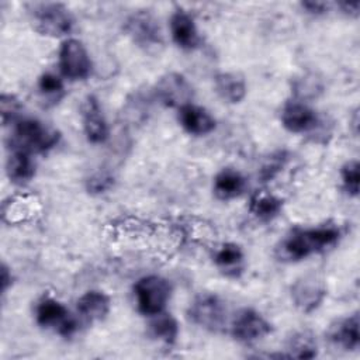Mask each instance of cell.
<instances>
[{
	"label": "cell",
	"instance_id": "cell-22",
	"mask_svg": "<svg viewBox=\"0 0 360 360\" xmlns=\"http://www.w3.org/2000/svg\"><path fill=\"white\" fill-rule=\"evenodd\" d=\"M249 210L257 219L270 221L281 212L283 200L271 193L257 191L250 198Z\"/></svg>",
	"mask_w": 360,
	"mask_h": 360
},
{
	"label": "cell",
	"instance_id": "cell-7",
	"mask_svg": "<svg viewBox=\"0 0 360 360\" xmlns=\"http://www.w3.org/2000/svg\"><path fill=\"white\" fill-rule=\"evenodd\" d=\"M131 39L145 51H156L163 45V34L159 21L149 11L141 10L131 14L124 25Z\"/></svg>",
	"mask_w": 360,
	"mask_h": 360
},
{
	"label": "cell",
	"instance_id": "cell-20",
	"mask_svg": "<svg viewBox=\"0 0 360 360\" xmlns=\"http://www.w3.org/2000/svg\"><path fill=\"white\" fill-rule=\"evenodd\" d=\"M77 312L87 322L101 321L110 312V298L100 290L86 291L77 300Z\"/></svg>",
	"mask_w": 360,
	"mask_h": 360
},
{
	"label": "cell",
	"instance_id": "cell-21",
	"mask_svg": "<svg viewBox=\"0 0 360 360\" xmlns=\"http://www.w3.org/2000/svg\"><path fill=\"white\" fill-rule=\"evenodd\" d=\"M285 350L288 359H314L318 354L316 339L309 330H298L288 338Z\"/></svg>",
	"mask_w": 360,
	"mask_h": 360
},
{
	"label": "cell",
	"instance_id": "cell-3",
	"mask_svg": "<svg viewBox=\"0 0 360 360\" xmlns=\"http://www.w3.org/2000/svg\"><path fill=\"white\" fill-rule=\"evenodd\" d=\"M60 134L37 118H20L14 124L11 148H20L30 153L46 152L58 145Z\"/></svg>",
	"mask_w": 360,
	"mask_h": 360
},
{
	"label": "cell",
	"instance_id": "cell-30",
	"mask_svg": "<svg viewBox=\"0 0 360 360\" xmlns=\"http://www.w3.org/2000/svg\"><path fill=\"white\" fill-rule=\"evenodd\" d=\"M112 186H114V176L107 170H98L93 173L86 181V187L91 194L105 193Z\"/></svg>",
	"mask_w": 360,
	"mask_h": 360
},
{
	"label": "cell",
	"instance_id": "cell-5",
	"mask_svg": "<svg viewBox=\"0 0 360 360\" xmlns=\"http://www.w3.org/2000/svg\"><path fill=\"white\" fill-rule=\"evenodd\" d=\"M187 315L197 326L211 332H218L225 325L226 308L218 295L202 292L193 300Z\"/></svg>",
	"mask_w": 360,
	"mask_h": 360
},
{
	"label": "cell",
	"instance_id": "cell-29",
	"mask_svg": "<svg viewBox=\"0 0 360 360\" xmlns=\"http://www.w3.org/2000/svg\"><path fill=\"white\" fill-rule=\"evenodd\" d=\"M285 162H287V153L284 150H278L270 155L259 172V177L262 179V181L273 180L284 167Z\"/></svg>",
	"mask_w": 360,
	"mask_h": 360
},
{
	"label": "cell",
	"instance_id": "cell-24",
	"mask_svg": "<svg viewBox=\"0 0 360 360\" xmlns=\"http://www.w3.org/2000/svg\"><path fill=\"white\" fill-rule=\"evenodd\" d=\"M243 260V252L236 243H224L214 253V263L224 270H233L240 266Z\"/></svg>",
	"mask_w": 360,
	"mask_h": 360
},
{
	"label": "cell",
	"instance_id": "cell-31",
	"mask_svg": "<svg viewBox=\"0 0 360 360\" xmlns=\"http://www.w3.org/2000/svg\"><path fill=\"white\" fill-rule=\"evenodd\" d=\"M301 7L312 15H321L325 14L329 10V3L326 1H315V0H308V1H302Z\"/></svg>",
	"mask_w": 360,
	"mask_h": 360
},
{
	"label": "cell",
	"instance_id": "cell-25",
	"mask_svg": "<svg viewBox=\"0 0 360 360\" xmlns=\"http://www.w3.org/2000/svg\"><path fill=\"white\" fill-rule=\"evenodd\" d=\"M292 90L295 93V100H311L316 98L323 91V83L316 75H304L295 80Z\"/></svg>",
	"mask_w": 360,
	"mask_h": 360
},
{
	"label": "cell",
	"instance_id": "cell-16",
	"mask_svg": "<svg viewBox=\"0 0 360 360\" xmlns=\"http://www.w3.org/2000/svg\"><path fill=\"white\" fill-rule=\"evenodd\" d=\"M179 122L191 135H207L215 129L214 117L202 107L188 103L179 110Z\"/></svg>",
	"mask_w": 360,
	"mask_h": 360
},
{
	"label": "cell",
	"instance_id": "cell-18",
	"mask_svg": "<svg viewBox=\"0 0 360 360\" xmlns=\"http://www.w3.org/2000/svg\"><path fill=\"white\" fill-rule=\"evenodd\" d=\"M214 84L218 96L231 104L240 103L246 93L248 86L245 77L236 72H219L214 77Z\"/></svg>",
	"mask_w": 360,
	"mask_h": 360
},
{
	"label": "cell",
	"instance_id": "cell-8",
	"mask_svg": "<svg viewBox=\"0 0 360 360\" xmlns=\"http://www.w3.org/2000/svg\"><path fill=\"white\" fill-rule=\"evenodd\" d=\"M59 69L66 79L83 80L91 72V59L86 46L75 38H68L59 48Z\"/></svg>",
	"mask_w": 360,
	"mask_h": 360
},
{
	"label": "cell",
	"instance_id": "cell-27",
	"mask_svg": "<svg viewBox=\"0 0 360 360\" xmlns=\"http://www.w3.org/2000/svg\"><path fill=\"white\" fill-rule=\"evenodd\" d=\"M38 90L44 98L59 100L63 94V80L52 72H45L38 79Z\"/></svg>",
	"mask_w": 360,
	"mask_h": 360
},
{
	"label": "cell",
	"instance_id": "cell-13",
	"mask_svg": "<svg viewBox=\"0 0 360 360\" xmlns=\"http://www.w3.org/2000/svg\"><path fill=\"white\" fill-rule=\"evenodd\" d=\"M82 122L89 142L97 145L104 143L108 139L110 131L107 120L103 114L98 98L93 94H89L82 104Z\"/></svg>",
	"mask_w": 360,
	"mask_h": 360
},
{
	"label": "cell",
	"instance_id": "cell-26",
	"mask_svg": "<svg viewBox=\"0 0 360 360\" xmlns=\"http://www.w3.org/2000/svg\"><path fill=\"white\" fill-rule=\"evenodd\" d=\"M340 179L343 190L350 197H357L360 188V165L356 159L349 160L343 165L340 170Z\"/></svg>",
	"mask_w": 360,
	"mask_h": 360
},
{
	"label": "cell",
	"instance_id": "cell-10",
	"mask_svg": "<svg viewBox=\"0 0 360 360\" xmlns=\"http://www.w3.org/2000/svg\"><path fill=\"white\" fill-rule=\"evenodd\" d=\"M232 336L242 343H253L271 332L270 322L252 308L240 309L231 325Z\"/></svg>",
	"mask_w": 360,
	"mask_h": 360
},
{
	"label": "cell",
	"instance_id": "cell-32",
	"mask_svg": "<svg viewBox=\"0 0 360 360\" xmlns=\"http://www.w3.org/2000/svg\"><path fill=\"white\" fill-rule=\"evenodd\" d=\"M338 7H339L345 14L357 17V15H359V8H360V3H359V1H356V3L342 1V3H338Z\"/></svg>",
	"mask_w": 360,
	"mask_h": 360
},
{
	"label": "cell",
	"instance_id": "cell-4",
	"mask_svg": "<svg viewBox=\"0 0 360 360\" xmlns=\"http://www.w3.org/2000/svg\"><path fill=\"white\" fill-rule=\"evenodd\" d=\"M134 294L136 305L141 314L148 316H155L165 311L170 294V283L156 274L141 277L134 285Z\"/></svg>",
	"mask_w": 360,
	"mask_h": 360
},
{
	"label": "cell",
	"instance_id": "cell-19",
	"mask_svg": "<svg viewBox=\"0 0 360 360\" xmlns=\"http://www.w3.org/2000/svg\"><path fill=\"white\" fill-rule=\"evenodd\" d=\"M6 172L14 184L28 183L35 174V163L31 153L20 148H11L6 162Z\"/></svg>",
	"mask_w": 360,
	"mask_h": 360
},
{
	"label": "cell",
	"instance_id": "cell-14",
	"mask_svg": "<svg viewBox=\"0 0 360 360\" xmlns=\"http://www.w3.org/2000/svg\"><path fill=\"white\" fill-rule=\"evenodd\" d=\"M170 35L173 42L186 51H193L198 48L201 38L194 22V18L183 8H177L169 21Z\"/></svg>",
	"mask_w": 360,
	"mask_h": 360
},
{
	"label": "cell",
	"instance_id": "cell-17",
	"mask_svg": "<svg viewBox=\"0 0 360 360\" xmlns=\"http://www.w3.org/2000/svg\"><path fill=\"white\" fill-rule=\"evenodd\" d=\"M212 190L217 198L228 201L242 195L246 190V179L235 169L226 167L217 173L212 183Z\"/></svg>",
	"mask_w": 360,
	"mask_h": 360
},
{
	"label": "cell",
	"instance_id": "cell-9",
	"mask_svg": "<svg viewBox=\"0 0 360 360\" xmlns=\"http://www.w3.org/2000/svg\"><path fill=\"white\" fill-rule=\"evenodd\" d=\"M153 94L165 107L179 110L180 107L191 103L194 91L191 83L181 73L169 72L159 77L153 87Z\"/></svg>",
	"mask_w": 360,
	"mask_h": 360
},
{
	"label": "cell",
	"instance_id": "cell-6",
	"mask_svg": "<svg viewBox=\"0 0 360 360\" xmlns=\"http://www.w3.org/2000/svg\"><path fill=\"white\" fill-rule=\"evenodd\" d=\"M37 323L46 329H53L60 336H72L77 330L76 318L68 311V308L55 298H42L35 308Z\"/></svg>",
	"mask_w": 360,
	"mask_h": 360
},
{
	"label": "cell",
	"instance_id": "cell-15",
	"mask_svg": "<svg viewBox=\"0 0 360 360\" xmlns=\"http://www.w3.org/2000/svg\"><path fill=\"white\" fill-rule=\"evenodd\" d=\"M328 339L343 350H356L360 345V318L359 312L345 316L330 325Z\"/></svg>",
	"mask_w": 360,
	"mask_h": 360
},
{
	"label": "cell",
	"instance_id": "cell-11",
	"mask_svg": "<svg viewBox=\"0 0 360 360\" xmlns=\"http://www.w3.org/2000/svg\"><path fill=\"white\" fill-rule=\"evenodd\" d=\"M326 297L325 281L318 274H305L291 285L294 305L302 312L315 311Z\"/></svg>",
	"mask_w": 360,
	"mask_h": 360
},
{
	"label": "cell",
	"instance_id": "cell-33",
	"mask_svg": "<svg viewBox=\"0 0 360 360\" xmlns=\"http://www.w3.org/2000/svg\"><path fill=\"white\" fill-rule=\"evenodd\" d=\"M11 284V274L6 264H1V291L6 292L7 287Z\"/></svg>",
	"mask_w": 360,
	"mask_h": 360
},
{
	"label": "cell",
	"instance_id": "cell-2",
	"mask_svg": "<svg viewBox=\"0 0 360 360\" xmlns=\"http://www.w3.org/2000/svg\"><path fill=\"white\" fill-rule=\"evenodd\" d=\"M34 28L42 35L59 38L72 32L75 18L63 3L38 1L28 4Z\"/></svg>",
	"mask_w": 360,
	"mask_h": 360
},
{
	"label": "cell",
	"instance_id": "cell-1",
	"mask_svg": "<svg viewBox=\"0 0 360 360\" xmlns=\"http://www.w3.org/2000/svg\"><path fill=\"white\" fill-rule=\"evenodd\" d=\"M339 239L340 231L333 225L295 229L281 243V255L298 262L336 245Z\"/></svg>",
	"mask_w": 360,
	"mask_h": 360
},
{
	"label": "cell",
	"instance_id": "cell-28",
	"mask_svg": "<svg viewBox=\"0 0 360 360\" xmlns=\"http://www.w3.org/2000/svg\"><path fill=\"white\" fill-rule=\"evenodd\" d=\"M21 110H22V105L15 96L7 94V93L1 94L0 112H1V122L4 127L10 124H15L21 118Z\"/></svg>",
	"mask_w": 360,
	"mask_h": 360
},
{
	"label": "cell",
	"instance_id": "cell-12",
	"mask_svg": "<svg viewBox=\"0 0 360 360\" xmlns=\"http://www.w3.org/2000/svg\"><path fill=\"white\" fill-rule=\"evenodd\" d=\"M281 124L292 134H308L322 125L319 114L304 101H288L281 110Z\"/></svg>",
	"mask_w": 360,
	"mask_h": 360
},
{
	"label": "cell",
	"instance_id": "cell-23",
	"mask_svg": "<svg viewBox=\"0 0 360 360\" xmlns=\"http://www.w3.org/2000/svg\"><path fill=\"white\" fill-rule=\"evenodd\" d=\"M152 318L153 319L149 325L150 335L166 345H173L179 336L177 321L170 314H165V312H160Z\"/></svg>",
	"mask_w": 360,
	"mask_h": 360
}]
</instances>
